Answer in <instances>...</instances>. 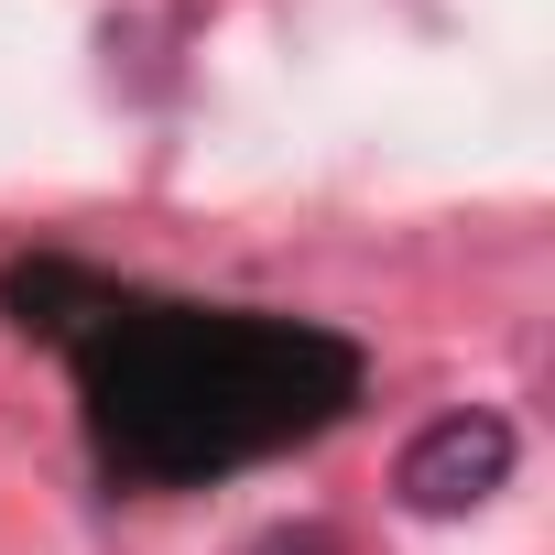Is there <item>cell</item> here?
I'll return each mask as SVG.
<instances>
[{"mask_svg":"<svg viewBox=\"0 0 555 555\" xmlns=\"http://www.w3.org/2000/svg\"><path fill=\"white\" fill-rule=\"evenodd\" d=\"M512 457H522V436H512V414H490V403H457V414H436L403 457H392V490H403V512H425V522H457V512H479L501 479H512Z\"/></svg>","mask_w":555,"mask_h":555,"instance_id":"obj_2","label":"cell"},{"mask_svg":"<svg viewBox=\"0 0 555 555\" xmlns=\"http://www.w3.org/2000/svg\"><path fill=\"white\" fill-rule=\"evenodd\" d=\"M250 555H349V544H338L327 522H284V533H261Z\"/></svg>","mask_w":555,"mask_h":555,"instance_id":"obj_3","label":"cell"},{"mask_svg":"<svg viewBox=\"0 0 555 555\" xmlns=\"http://www.w3.org/2000/svg\"><path fill=\"white\" fill-rule=\"evenodd\" d=\"M0 306L66 349L88 447L120 490H207L229 468H261V457L327 436L371 382L360 338H338L317 317L185 306V295L99 284L77 261L0 272Z\"/></svg>","mask_w":555,"mask_h":555,"instance_id":"obj_1","label":"cell"}]
</instances>
